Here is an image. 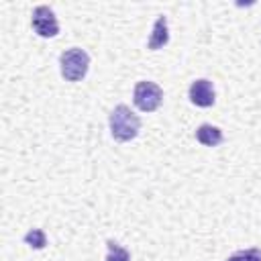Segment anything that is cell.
<instances>
[{
    "label": "cell",
    "instance_id": "cell-1",
    "mask_svg": "<svg viewBox=\"0 0 261 261\" xmlns=\"http://www.w3.org/2000/svg\"><path fill=\"white\" fill-rule=\"evenodd\" d=\"M108 126H110V135H112L114 141L128 143L139 135L141 118L126 104H118V106L112 108V112L108 116Z\"/></svg>",
    "mask_w": 261,
    "mask_h": 261
},
{
    "label": "cell",
    "instance_id": "cell-2",
    "mask_svg": "<svg viewBox=\"0 0 261 261\" xmlns=\"http://www.w3.org/2000/svg\"><path fill=\"white\" fill-rule=\"evenodd\" d=\"M59 69L67 82H80L86 77L90 69V55L82 47L65 49L59 55Z\"/></svg>",
    "mask_w": 261,
    "mask_h": 261
},
{
    "label": "cell",
    "instance_id": "cell-3",
    "mask_svg": "<svg viewBox=\"0 0 261 261\" xmlns=\"http://www.w3.org/2000/svg\"><path fill=\"white\" fill-rule=\"evenodd\" d=\"M133 102L139 110L143 112H153L161 106L163 102V90L155 84V82H149V80H143V82H137L135 86V92H133Z\"/></svg>",
    "mask_w": 261,
    "mask_h": 261
},
{
    "label": "cell",
    "instance_id": "cell-4",
    "mask_svg": "<svg viewBox=\"0 0 261 261\" xmlns=\"http://www.w3.org/2000/svg\"><path fill=\"white\" fill-rule=\"evenodd\" d=\"M31 27H33V31H35L39 37H43V39H53V37L59 35L57 16H55V12H53L49 6H45V4L33 8Z\"/></svg>",
    "mask_w": 261,
    "mask_h": 261
},
{
    "label": "cell",
    "instance_id": "cell-5",
    "mask_svg": "<svg viewBox=\"0 0 261 261\" xmlns=\"http://www.w3.org/2000/svg\"><path fill=\"white\" fill-rule=\"evenodd\" d=\"M188 98L192 104L200 106V108H210L214 106L216 102V92H214V84L206 77H200V80H194L190 84V90H188Z\"/></svg>",
    "mask_w": 261,
    "mask_h": 261
},
{
    "label": "cell",
    "instance_id": "cell-6",
    "mask_svg": "<svg viewBox=\"0 0 261 261\" xmlns=\"http://www.w3.org/2000/svg\"><path fill=\"white\" fill-rule=\"evenodd\" d=\"M169 43V27H167V16H157L155 24H153V31H151V37H149V43L147 47L151 51H157V49H163L165 45Z\"/></svg>",
    "mask_w": 261,
    "mask_h": 261
},
{
    "label": "cell",
    "instance_id": "cell-7",
    "mask_svg": "<svg viewBox=\"0 0 261 261\" xmlns=\"http://www.w3.org/2000/svg\"><path fill=\"white\" fill-rule=\"evenodd\" d=\"M196 141L202 143L204 147H218L224 141V135L214 124H200L196 128Z\"/></svg>",
    "mask_w": 261,
    "mask_h": 261
},
{
    "label": "cell",
    "instance_id": "cell-8",
    "mask_svg": "<svg viewBox=\"0 0 261 261\" xmlns=\"http://www.w3.org/2000/svg\"><path fill=\"white\" fill-rule=\"evenodd\" d=\"M106 247H108V253H106V259L104 261H130V253L122 245H118L116 241L110 239L106 243Z\"/></svg>",
    "mask_w": 261,
    "mask_h": 261
},
{
    "label": "cell",
    "instance_id": "cell-9",
    "mask_svg": "<svg viewBox=\"0 0 261 261\" xmlns=\"http://www.w3.org/2000/svg\"><path fill=\"white\" fill-rule=\"evenodd\" d=\"M24 245H29L31 249H45V245H47V234H45V230H41V228H31L27 234H24Z\"/></svg>",
    "mask_w": 261,
    "mask_h": 261
},
{
    "label": "cell",
    "instance_id": "cell-10",
    "mask_svg": "<svg viewBox=\"0 0 261 261\" xmlns=\"http://www.w3.org/2000/svg\"><path fill=\"white\" fill-rule=\"evenodd\" d=\"M226 261H261V249H243V251H237L232 253Z\"/></svg>",
    "mask_w": 261,
    "mask_h": 261
}]
</instances>
